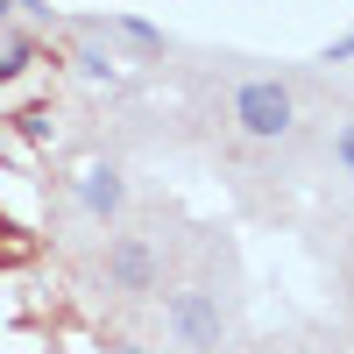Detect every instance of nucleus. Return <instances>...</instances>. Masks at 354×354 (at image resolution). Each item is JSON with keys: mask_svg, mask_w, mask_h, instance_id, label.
Segmentation results:
<instances>
[{"mask_svg": "<svg viewBox=\"0 0 354 354\" xmlns=\"http://www.w3.org/2000/svg\"><path fill=\"white\" fill-rule=\"evenodd\" d=\"M234 121H241V135H255V142H277V135H290V121H298V100H290V85H277V78H248L241 93H234Z\"/></svg>", "mask_w": 354, "mask_h": 354, "instance_id": "f257e3e1", "label": "nucleus"}, {"mask_svg": "<svg viewBox=\"0 0 354 354\" xmlns=\"http://www.w3.org/2000/svg\"><path fill=\"white\" fill-rule=\"evenodd\" d=\"M163 319H170V333H177V347H220V333H227V319H220V298L213 290H170V305H163Z\"/></svg>", "mask_w": 354, "mask_h": 354, "instance_id": "f03ea898", "label": "nucleus"}, {"mask_svg": "<svg viewBox=\"0 0 354 354\" xmlns=\"http://www.w3.org/2000/svg\"><path fill=\"white\" fill-rule=\"evenodd\" d=\"M106 277H113V290H128V298L156 290V248L149 241H113L106 248Z\"/></svg>", "mask_w": 354, "mask_h": 354, "instance_id": "7ed1b4c3", "label": "nucleus"}, {"mask_svg": "<svg viewBox=\"0 0 354 354\" xmlns=\"http://www.w3.org/2000/svg\"><path fill=\"white\" fill-rule=\"evenodd\" d=\"M78 198H85V213H93V220H113V213H121V198H128V185H121V170H113V163H93V170H85V185H78Z\"/></svg>", "mask_w": 354, "mask_h": 354, "instance_id": "20e7f679", "label": "nucleus"}, {"mask_svg": "<svg viewBox=\"0 0 354 354\" xmlns=\"http://www.w3.org/2000/svg\"><path fill=\"white\" fill-rule=\"evenodd\" d=\"M28 255H36V234L15 227V220H0V270H21Z\"/></svg>", "mask_w": 354, "mask_h": 354, "instance_id": "39448f33", "label": "nucleus"}, {"mask_svg": "<svg viewBox=\"0 0 354 354\" xmlns=\"http://www.w3.org/2000/svg\"><path fill=\"white\" fill-rule=\"evenodd\" d=\"M113 28H121V36H128V43H142V50H163V36H156V28H149V21H135V15H121V21H113Z\"/></svg>", "mask_w": 354, "mask_h": 354, "instance_id": "423d86ee", "label": "nucleus"}, {"mask_svg": "<svg viewBox=\"0 0 354 354\" xmlns=\"http://www.w3.org/2000/svg\"><path fill=\"white\" fill-rule=\"evenodd\" d=\"M78 71H85V78H113V57H106L100 43H85V50H78Z\"/></svg>", "mask_w": 354, "mask_h": 354, "instance_id": "0eeeda50", "label": "nucleus"}, {"mask_svg": "<svg viewBox=\"0 0 354 354\" xmlns=\"http://www.w3.org/2000/svg\"><path fill=\"white\" fill-rule=\"evenodd\" d=\"M28 57H36V50H28V43H0V78H15V71L28 64Z\"/></svg>", "mask_w": 354, "mask_h": 354, "instance_id": "6e6552de", "label": "nucleus"}, {"mask_svg": "<svg viewBox=\"0 0 354 354\" xmlns=\"http://www.w3.org/2000/svg\"><path fill=\"white\" fill-rule=\"evenodd\" d=\"M333 163H340V170H347V177H354V121H347V128H340V135H333Z\"/></svg>", "mask_w": 354, "mask_h": 354, "instance_id": "1a4fd4ad", "label": "nucleus"}, {"mask_svg": "<svg viewBox=\"0 0 354 354\" xmlns=\"http://www.w3.org/2000/svg\"><path fill=\"white\" fill-rule=\"evenodd\" d=\"M347 57H354V36H340V43L326 50V64H347Z\"/></svg>", "mask_w": 354, "mask_h": 354, "instance_id": "9d476101", "label": "nucleus"}, {"mask_svg": "<svg viewBox=\"0 0 354 354\" xmlns=\"http://www.w3.org/2000/svg\"><path fill=\"white\" fill-rule=\"evenodd\" d=\"M121 354H142V347H121Z\"/></svg>", "mask_w": 354, "mask_h": 354, "instance_id": "9b49d317", "label": "nucleus"}]
</instances>
